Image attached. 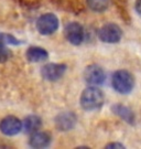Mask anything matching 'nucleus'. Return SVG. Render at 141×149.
I'll return each instance as SVG.
<instances>
[{
  "label": "nucleus",
  "instance_id": "obj_1",
  "mask_svg": "<svg viewBox=\"0 0 141 149\" xmlns=\"http://www.w3.org/2000/svg\"><path fill=\"white\" fill-rule=\"evenodd\" d=\"M104 93L97 86H89L87 88H85L79 97V104L86 112L99 109L104 105Z\"/></svg>",
  "mask_w": 141,
  "mask_h": 149
},
{
  "label": "nucleus",
  "instance_id": "obj_2",
  "mask_svg": "<svg viewBox=\"0 0 141 149\" xmlns=\"http://www.w3.org/2000/svg\"><path fill=\"white\" fill-rule=\"evenodd\" d=\"M111 86L117 93L127 95L135 87V77L127 70H118L111 76Z\"/></svg>",
  "mask_w": 141,
  "mask_h": 149
},
{
  "label": "nucleus",
  "instance_id": "obj_3",
  "mask_svg": "<svg viewBox=\"0 0 141 149\" xmlns=\"http://www.w3.org/2000/svg\"><path fill=\"white\" fill-rule=\"evenodd\" d=\"M97 37L101 42L114 44V43H118L121 40L122 30L116 23H113V22L105 23L104 26H101L97 30Z\"/></svg>",
  "mask_w": 141,
  "mask_h": 149
},
{
  "label": "nucleus",
  "instance_id": "obj_4",
  "mask_svg": "<svg viewBox=\"0 0 141 149\" xmlns=\"http://www.w3.org/2000/svg\"><path fill=\"white\" fill-rule=\"evenodd\" d=\"M35 26L40 34L51 36L58 29L60 21H58V18L54 13L47 12V13H43L38 18Z\"/></svg>",
  "mask_w": 141,
  "mask_h": 149
},
{
  "label": "nucleus",
  "instance_id": "obj_5",
  "mask_svg": "<svg viewBox=\"0 0 141 149\" xmlns=\"http://www.w3.org/2000/svg\"><path fill=\"white\" fill-rule=\"evenodd\" d=\"M84 80L90 86H99L104 84L106 80V73L101 66L97 64L87 65L84 70Z\"/></svg>",
  "mask_w": 141,
  "mask_h": 149
},
{
  "label": "nucleus",
  "instance_id": "obj_6",
  "mask_svg": "<svg viewBox=\"0 0 141 149\" xmlns=\"http://www.w3.org/2000/svg\"><path fill=\"white\" fill-rule=\"evenodd\" d=\"M67 70V65L64 63H47L41 68V75L44 80L56 82L62 79Z\"/></svg>",
  "mask_w": 141,
  "mask_h": 149
},
{
  "label": "nucleus",
  "instance_id": "obj_7",
  "mask_svg": "<svg viewBox=\"0 0 141 149\" xmlns=\"http://www.w3.org/2000/svg\"><path fill=\"white\" fill-rule=\"evenodd\" d=\"M64 36L68 42L73 45H79L84 41V28L79 22L73 21L67 23L64 28Z\"/></svg>",
  "mask_w": 141,
  "mask_h": 149
},
{
  "label": "nucleus",
  "instance_id": "obj_8",
  "mask_svg": "<svg viewBox=\"0 0 141 149\" xmlns=\"http://www.w3.org/2000/svg\"><path fill=\"white\" fill-rule=\"evenodd\" d=\"M77 123V117L73 112H62L54 118V125L58 132H69Z\"/></svg>",
  "mask_w": 141,
  "mask_h": 149
},
{
  "label": "nucleus",
  "instance_id": "obj_9",
  "mask_svg": "<svg viewBox=\"0 0 141 149\" xmlns=\"http://www.w3.org/2000/svg\"><path fill=\"white\" fill-rule=\"evenodd\" d=\"M22 130V122L16 116H6L0 120V132L5 136H16Z\"/></svg>",
  "mask_w": 141,
  "mask_h": 149
},
{
  "label": "nucleus",
  "instance_id": "obj_10",
  "mask_svg": "<svg viewBox=\"0 0 141 149\" xmlns=\"http://www.w3.org/2000/svg\"><path fill=\"white\" fill-rule=\"evenodd\" d=\"M111 112L115 114L116 116L122 119L124 122H126L129 125H135V122H136V117H135V114L131 111L129 107L125 106L122 104H114L113 106L110 107Z\"/></svg>",
  "mask_w": 141,
  "mask_h": 149
},
{
  "label": "nucleus",
  "instance_id": "obj_11",
  "mask_svg": "<svg viewBox=\"0 0 141 149\" xmlns=\"http://www.w3.org/2000/svg\"><path fill=\"white\" fill-rule=\"evenodd\" d=\"M29 145L32 148H47L51 145V136L47 132H35L31 134Z\"/></svg>",
  "mask_w": 141,
  "mask_h": 149
},
{
  "label": "nucleus",
  "instance_id": "obj_12",
  "mask_svg": "<svg viewBox=\"0 0 141 149\" xmlns=\"http://www.w3.org/2000/svg\"><path fill=\"white\" fill-rule=\"evenodd\" d=\"M26 60L31 63H39L49 59V53L45 49L41 47H30L26 50Z\"/></svg>",
  "mask_w": 141,
  "mask_h": 149
},
{
  "label": "nucleus",
  "instance_id": "obj_13",
  "mask_svg": "<svg viewBox=\"0 0 141 149\" xmlns=\"http://www.w3.org/2000/svg\"><path fill=\"white\" fill-rule=\"evenodd\" d=\"M41 126H42V119L38 115H29L22 122V128H23L24 133L29 134V135H31V134L40 130Z\"/></svg>",
  "mask_w": 141,
  "mask_h": 149
},
{
  "label": "nucleus",
  "instance_id": "obj_14",
  "mask_svg": "<svg viewBox=\"0 0 141 149\" xmlns=\"http://www.w3.org/2000/svg\"><path fill=\"white\" fill-rule=\"evenodd\" d=\"M110 0H86L87 7L94 12H104L108 9Z\"/></svg>",
  "mask_w": 141,
  "mask_h": 149
},
{
  "label": "nucleus",
  "instance_id": "obj_15",
  "mask_svg": "<svg viewBox=\"0 0 141 149\" xmlns=\"http://www.w3.org/2000/svg\"><path fill=\"white\" fill-rule=\"evenodd\" d=\"M10 50H8L7 47H1L0 48V63H5L6 61L10 58Z\"/></svg>",
  "mask_w": 141,
  "mask_h": 149
},
{
  "label": "nucleus",
  "instance_id": "obj_16",
  "mask_svg": "<svg viewBox=\"0 0 141 149\" xmlns=\"http://www.w3.org/2000/svg\"><path fill=\"white\" fill-rule=\"evenodd\" d=\"M6 40H7V43L12 44V45H19V44L22 43L20 40H18V39L13 37L12 34H6Z\"/></svg>",
  "mask_w": 141,
  "mask_h": 149
},
{
  "label": "nucleus",
  "instance_id": "obj_17",
  "mask_svg": "<svg viewBox=\"0 0 141 149\" xmlns=\"http://www.w3.org/2000/svg\"><path fill=\"white\" fill-rule=\"evenodd\" d=\"M105 148L107 149H122L125 148V146L120 143H109V144H107L105 146Z\"/></svg>",
  "mask_w": 141,
  "mask_h": 149
},
{
  "label": "nucleus",
  "instance_id": "obj_18",
  "mask_svg": "<svg viewBox=\"0 0 141 149\" xmlns=\"http://www.w3.org/2000/svg\"><path fill=\"white\" fill-rule=\"evenodd\" d=\"M135 9L136 11L141 16V0H136L135 2Z\"/></svg>",
  "mask_w": 141,
  "mask_h": 149
}]
</instances>
